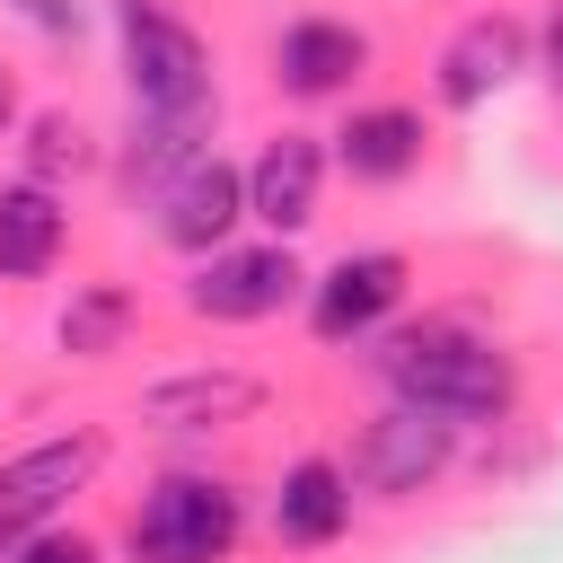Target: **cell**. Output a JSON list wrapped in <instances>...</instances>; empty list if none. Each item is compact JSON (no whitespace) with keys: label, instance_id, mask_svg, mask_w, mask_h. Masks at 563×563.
Here are the masks:
<instances>
[{"label":"cell","instance_id":"1","mask_svg":"<svg viewBox=\"0 0 563 563\" xmlns=\"http://www.w3.org/2000/svg\"><path fill=\"white\" fill-rule=\"evenodd\" d=\"M369 361H378V378H387L396 405H413V413H431V422H449V431H457V422H501L510 396H519L510 352L484 343V334H466V325H405V334H387Z\"/></svg>","mask_w":563,"mask_h":563},{"label":"cell","instance_id":"8","mask_svg":"<svg viewBox=\"0 0 563 563\" xmlns=\"http://www.w3.org/2000/svg\"><path fill=\"white\" fill-rule=\"evenodd\" d=\"M519 70H528V26H519L510 9H484V18H466V26L440 44V106L475 114V106L501 97Z\"/></svg>","mask_w":563,"mask_h":563},{"label":"cell","instance_id":"10","mask_svg":"<svg viewBox=\"0 0 563 563\" xmlns=\"http://www.w3.org/2000/svg\"><path fill=\"white\" fill-rule=\"evenodd\" d=\"M264 378L255 369H167L141 387V413L167 422V431H229V422H255L264 413Z\"/></svg>","mask_w":563,"mask_h":563},{"label":"cell","instance_id":"21","mask_svg":"<svg viewBox=\"0 0 563 563\" xmlns=\"http://www.w3.org/2000/svg\"><path fill=\"white\" fill-rule=\"evenodd\" d=\"M18 123V70H0V132Z\"/></svg>","mask_w":563,"mask_h":563},{"label":"cell","instance_id":"15","mask_svg":"<svg viewBox=\"0 0 563 563\" xmlns=\"http://www.w3.org/2000/svg\"><path fill=\"white\" fill-rule=\"evenodd\" d=\"M70 220L53 202V185H0V282H35L53 273Z\"/></svg>","mask_w":563,"mask_h":563},{"label":"cell","instance_id":"4","mask_svg":"<svg viewBox=\"0 0 563 563\" xmlns=\"http://www.w3.org/2000/svg\"><path fill=\"white\" fill-rule=\"evenodd\" d=\"M106 466V431H53L35 449H18L0 466V545H26L44 537V519H62Z\"/></svg>","mask_w":563,"mask_h":563},{"label":"cell","instance_id":"7","mask_svg":"<svg viewBox=\"0 0 563 563\" xmlns=\"http://www.w3.org/2000/svg\"><path fill=\"white\" fill-rule=\"evenodd\" d=\"M449 449H457V431L449 422H431V413H413V405H387L361 440H352V484H369V493H422L440 466H449Z\"/></svg>","mask_w":563,"mask_h":563},{"label":"cell","instance_id":"6","mask_svg":"<svg viewBox=\"0 0 563 563\" xmlns=\"http://www.w3.org/2000/svg\"><path fill=\"white\" fill-rule=\"evenodd\" d=\"M405 255L396 246H361V255H334L325 273H317V290H308V325L325 334V343H352V334H369L378 317H396V299H405Z\"/></svg>","mask_w":563,"mask_h":563},{"label":"cell","instance_id":"13","mask_svg":"<svg viewBox=\"0 0 563 563\" xmlns=\"http://www.w3.org/2000/svg\"><path fill=\"white\" fill-rule=\"evenodd\" d=\"M422 114L413 106H361L343 132H334V158H343V176L352 185H396V176H413L422 167Z\"/></svg>","mask_w":563,"mask_h":563},{"label":"cell","instance_id":"17","mask_svg":"<svg viewBox=\"0 0 563 563\" xmlns=\"http://www.w3.org/2000/svg\"><path fill=\"white\" fill-rule=\"evenodd\" d=\"M70 167H88V132H79L70 114H35V123H26V185H53V176H70Z\"/></svg>","mask_w":563,"mask_h":563},{"label":"cell","instance_id":"18","mask_svg":"<svg viewBox=\"0 0 563 563\" xmlns=\"http://www.w3.org/2000/svg\"><path fill=\"white\" fill-rule=\"evenodd\" d=\"M18 563H97V545H88V537H70V528H44V537H26V545H18Z\"/></svg>","mask_w":563,"mask_h":563},{"label":"cell","instance_id":"5","mask_svg":"<svg viewBox=\"0 0 563 563\" xmlns=\"http://www.w3.org/2000/svg\"><path fill=\"white\" fill-rule=\"evenodd\" d=\"M299 264H290V246L273 238V246H220V255H202V273L185 282V308L194 317H211V325H255V317H282L290 299H299Z\"/></svg>","mask_w":563,"mask_h":563},{"label":"cell","instance_id":"9","mask_svg":"<svg viewBox=\"0 0 563 563\" xmlns=\"http://www.w3.org/2000/svg\"><path fill=\"white\" fill-rule=\"evenodd\" d=\"M246 220V176L229 167V158H194L167 194H158V238L167 246H185V255H220V238Z\"/></svg>","mask_w":563,"mask_h":563},{"label":"cell","instance_id":"2","mask_svg":"<svg viewBox=\"0 0 563 563\" xmlns=\"http://www.w3.org/2000/svg\"><path fill=\"white\" fill-rule=\"evenodd\" d=\"M114 35L141 114H211V53L185 18H167L158 0H114Z\"/></svg>","mask_w":563,"mask_h":563},{"label":"cell","instance_id":"3","mask_svg":"<svg viewBox=\"0 0 563 563\" xmlns=\"http://www.w3.org/2000/svg\"><path fill=\"white\" fill-rule=\"evenodd\" d=\"M238 519L246 510H238V493L220 475H167L132 510L123 545H132V563H220L238 545Z\"/></svg>","mask_w":563,"mask_h":563},{"label":"cell","instance_id":"20","mask_svg":"<svg viewBox=\"0 0 563 563\" xmlns=\"http://www.w3.org/2000/svg\"><path fill=\"white\" fill-rule=\"evenodd\" d=\"M545 79H554V97H563V9H554V26H545Z\"/></svg>","mask_w":563,"mask_h":563},{"label":"cell","instance_id":"12","mask_svg":"<svg viewBox=\"0 0 563 563\" xmlns=\"http://www.w3.org/2000/svg\"><path fill=\"white\" fill-rule=\"evenodd\" d=\"M361 70H369V35L343 18H290L273 44V79L290 97H343Z\"/></svg>","mask_w":563,"mask_h":563},{"label":"cell","instance_id":"11","mask_svg":"<svg viewBox=\"0 0 563 563\" xmlns=\"http://www.w3.org/2000/svg\"><path fill=\"white\" fill-rule=\"evenodd\" d=\"M317 185H325L317 132H273L255 150V167H246V220H264L273 238H290V229L317 220Z\"/></svg>","mask_w":563,"mask_h":563},{"label":"cell","instance_id":"14","mask_svg":"<svg viewBox=\"0 0 563 563\" xmlns=\"http://www.w3.org/2000/svg\"><path fill=\"white\" fill-rule=\"evenodd\" d=\"M352 528V475L334 457H299L273 493V537L282 545H334Z\"/></svg>","mask_w":563,"mask_h":563},{"label":"cell","instance_id":"19","mask_svg":"<svg viewBox=\"0 0 563 563\" xmlns=\"http://www.w3.org/2000/svg\"><path fill=\"white\" fill-rule=\"evenodd\" d=\"M26 18H35L44 35H70V26H79V0H26Z\"/></svg>","mask_w":563,"mask_h":563},{"label":"cell","instance_id":"16","mask_svg":"<svg viewBox=\"0 0 563 563\" xmlns=\"http://www.w3.org/2000/svg\"><path fill=\"white\" fill-rule=\"evenodd\" d=\"M123 334H132V290L123 282L70 290V308H62V352L70 361H106V352H123Z\"/></svg>","mask_w":563,"mask_h":563}]
</instances>
